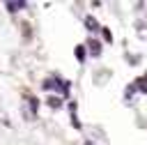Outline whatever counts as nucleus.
<instances>
[{
	"label": "nucleus",
	"instance_id": "nucleus-4",
	"mask_svg": "<svg viewBox=\"0 0 147 145\" xmlns=\"http://www.w3.org/2000/svg\"><path fill=\"white\" fill-rule=\"evenodd\" d=\"M90 51H92V55H99V53H101V48H99V41H92V44H90Z\"/></svg>",
	"mask_w": 147,
	"mask_h": 145
},
{
	"label": "nucleus",
	"instance_id": "nucleus-7",
	"mask_svg": "<svg viewBox=\"0 0 147 145\" xmlns=\"http://www.w3.org/2000/svg\"><path fill=\"white\" fill-rule=\"evenodd\" d=\"M103 37H106V41H113V35H110V30H103Z\"/></svg>",
	"mask_w": 147,
	"mask_h": 145
},
{
	"label": "nucleus",
	"instance_id": "nucleus-3",
	"mask_svg": "<svg viewBox=\"0 0 147 145\" xmlns=\"http://www.w3.org/2000/svg\"><path fill=\"white\" fill-rule=\"evenodd\" d=\"M85 23H87V30H99V25H96V21H94L92 16H87V21H85Z\"/></svg>",
	"mask_w": 147,
	"mask_h": 145
},
{
	"label": "nucleus",
	"instance_id": "nucleus-6",
	"mask_svg": "<svg viewBox=\"0 0 147 145\" xmlns=\"http://www.w3.org/2000/svg\"><path fill=\"white\" fill-rule=\"evenodd\" d=\"M76 55H78V60H83V58H85V51H83V46H78V48H76Z\"/></svg>",
	"mask_w": 147,
	"mask_h": 145
},
{
	"label": "nucleus",
	"instance_id": "nucleus-1",
	"mask_svg": "<svg viewBox=\"0 0 147 145\" xmlns=\"http://www.w3.org/2000/svg\"><path fill=\"white\" fill-rule=\"evenodd\" d=\"M57 83H60V81H46V83H44V87H53V85L57 87ZM60 87H62V92H67V90H69V83H67V81H62V85H60Z\"/></svg>",
	"mask_w": 147,
	"mask_h": 145
},
{
	"label": "nucleus",
	"instance_id": "nucleus-2",
	"mask_svg": "<svg viewBox=\"0 0 147 145\" xmlns=\"http://www.w3.org/2000/svg\"><path fill=\"white\" fill-rule=\"evenodd\" d=\"M21 7H25V2H7V9L9 12H18Z\"/></svg>",
	"mask_w": 147,
	"mask_h": 145
},
{
	"label": "nucleus",
	"instance_id": "nucleus-5",
	"mask_svg": "<svg viewBox=\"0 0 147 145\" xmlns=\"http://www.w3.org/2000/svg\"><path fill=\"white\" fill-rule=\"evenodd\" d=\"M48 106L57 108V106H60V97H51V99H48Z\"/></svg>",
	"mask_w": 147,
	"mask_h": 145
}]
</instances>
